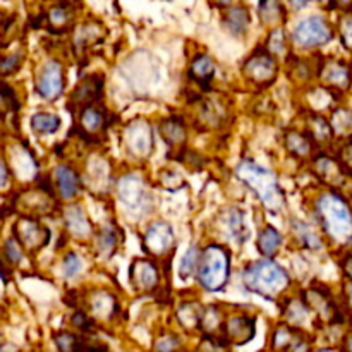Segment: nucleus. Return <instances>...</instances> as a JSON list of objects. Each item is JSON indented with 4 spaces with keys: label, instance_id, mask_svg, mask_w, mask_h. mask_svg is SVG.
<instances>
[{
    "label": "nucleus",
    "instance_id": "1",
    "mask_svg": "<svg viewBox=\"0 0 352 352\" xmlns=\"http://www.w3.org/2000/svg\"><path fill=\"white\" fill-rule=\"evenodd\" d=\"M236 174L251 191L256 192L258 198L270 212L277 213L284 208V192L274 172L251 160H243L236 167Z\"/></svg>",
    "mask_w": 352,
    "mask_h": 352
},
{
    "label": "nucleus",
    "instance_id": "2",
    "mask_svg": "<svg viewBox=\"0 0 352 352\" xmlns=\"http://www.w3.org/2000/svg\"><path fill=\"white\" fill-rule=\"evenodd\" d=\"M244 287L250 292L267 299H275L287 289L289 275L284 268L272 260L254 261L243 272Z\"/></svg>",
    "mask_w": 352,
    "mask_h": 352
},
{
    "label": "nucleus",
    "instance_id": "3",
    "mask_svg": "<svg viewBox=\"0 0 352 352\" xmlns=\"http://www.w3.org/2000/svg\"><path fill=\"white\" fill-rule=\"evenodd\" d=\"M230 253L223 246L210 244L201 253L198 267V280L208 292H219L229 282Z\"/></svg>",
    "mask_w": 352,
    "mask_h": 352
},
{
    "label": "nucleus",
    "instance_id": "4",
    "mask_svg": "<svg viewBox=\"0 0 352 352\" xmlns=\"http://www.w3.org/2000/svg\"><path fill=\"white\" fill-rule=\"evenodd\" d=\"M320 223L325 232L336 241H347L352 237V215L344 199L336 195H325L316 203Z\"/></svg>",
    "mask_w": 352,
    "mask_h": 352
},
{
    "label": "nucleus",
    "instance_id": "5",
    "mask_svg": "<svg viewBox=\"0 0 352 352\" xmlns=\"http://www.w3.org/2000/svg\"><path fill=\"white\" fill-rule=\"evenodd\" d=\"M119 198L127 212L131 213H144L150 210L151 195L148 191L146 184L138 175H126L119 182Z\"/></svg>",
    "mask_w": 352,
    "mask_h": 352
},
{
    "label": "nucleus",
    "instance_id": "6",
    "mask_svg": "<svg viewBox=\"0 0 352 352\" xmlns=\"http://www.w3.org/2000/svg\"><path fill=\"white\" fill-rule=\"evenodd\" d=\"M292 40L305 48L322 47L332 40V30L330 24L322 16L306 17L305 21L298 24V28L292 33Z\"/></svg>",
    "mask_w": 352,
    "mask_h": 352
},
{
    "label": "nucleus",
    "instance_id": "7",
    "mask_svg": "<svg viewBox=\"0 0 352 352\" xmlns=\"http://www.w3.org/2000/svg\"><path fill=\"white\" fill-rule=\"evenodd\" d=\"M14 239L28 251H40L50 241V230L33 219H21L14 226Z\"/></svg>",
    "mask_w": 352,
    "mask_h": 352
},
{
    "label": "nucleus",
    "instance_id": "8",
    "mask_svg": "<svg viewBox=\"0 0 352 352\" xmlns=\"http://www.w3.org/2000/svg\"><path fill=\"white\" fill-rule=\"evenodd\" d=\"M64 67L57 60H48L41 65L36 78V91L45 100H57L65 86Z\"/></svg>",
    "mask_w": 352,
    "mask_h": 352
},
{
    "label": "nucleus",
    "instance_id": "9",
    "mask_svg": "<svg viewBox=\"0 0 352 352\" xmlns=\"http://www.w3.org/2000/svg\"><path fill=\"white\" fill-rule=\"evenodd\" d=\"M175 236L167 222H155L143 237V248L151 256H167L174 251Z\"/></svg>",
    "mask_w": 352,
    "mask_h": 352
},
{
    "label": "nucleus",
    "instance_id": "10",
    "mask_svg": "<svg viewBox=\"0 0 352 352\" xmlns=\"http://www.w3.org/2000/svg\"><path fill=\"white\" fill-rule=\"evenodd\" d=\"M243 72L251 82L267 86L277 76V62H275L274 55H270L268 52H256L244 62Z\"/></svg>",
    "mask_w": 352,
    "mask_h": 352
},
{
    "label": "nucleus",
    "instance_id": "11",
    "mask_svg": "<svg viewBox=\"0 0 352 352\" xmlns=\"http://www.w3.org/2000/svg\"><path fill=\"white\" fill-rule=\"evenodd\" d=\"M124 144L133 157L144 158L151 153L153 138L150 124L144 120H134L124 129Z\"/></svg>",
    "mask_w": 352,
    "mask_h": 352
},
{
    "label": "nucleus",
    "instance_id": "12",
    "mask_svg": "<svg viewBox=\"0 0 352 352\" xmlns=\"http://www.w3.org/2000/svg\"><path fill=\"white\" fill-rule=\"evenodd\" d=\"M102 88H103L102 76L98 74L86 76V78H82L81 81H79V85L76 86L74 91L71 93L69 107L81 112L82 109L93 105V103L100 98V95H102ZM74 110H72V112H74Z\"/></svg>",
    "mask_w": 352,
    "mask_h": 352
},
{
    "label": "nucleus",
    "instance_id": "13",
    "mask_svg": "<svg viewBox=\"0 0 352 352\" xmlns=\"http://www.w3.org/2000/svg\"><path fill=\"white\" fill-rule=\"evenodd\" d=\"M256 333V322L254 318L246 315L230 316L223 325V342L234 344V346H244L251 342Z\"/></svg>",
    "mask_w": 352,
    "mask_h": 352
},
{
    "label": "nucleus",
    "instance_id": "14",
    "mask_svg": "<svg viewBox=\"0 0 352 352\" xmlns=\"http://www.w3.org/2000/svg\"><path fill=\"white\" fill-rule=\"evenodd\" d=\"M129 282L138 292H151L158 287L160 275L150 260H134L129 267Z\"/></svg>",
    "mask_w": 352,
    "mask_h": 352
},
{
    "label": "nucleus",
    "instance_id": "15",
    "mask_svg": "<svg viewBox=\"0 0 352 352\" xmlns=\"http://www.w3.org/2000/svg\"><path fill=\"white\" fill-rule=\"evenodd\" d=\"M107 127H109V117L98 107L89 105L79 112L78 129L79 136H82L85 140H88V138L95 140V138L102 136Z\"/></svg>",
    "mask_w": 352,
    "mask_h": 352
},
{
    "label": "nucleus",
    "instance_id": "16",
    "mask_svg": "<svg viewBox=\"0 0 352 352\" xmlns=\"http://www.w3.org/2000/svg\"><path fill=\"white\" fill-rule=\"evenodd\" d=\"M43 23L52 33H65L74 24V12L71 3H57L47 14L40 16V24Z\"/></svg>",
    "mask_w": 352,
    "mask_h": 352
},
{
    "label": "nucleus",
    "instance_id": "17",
    "mask_svg": "<svg viewBox=\"0 0 352 352\" xmlns=\"http://www.w3.org/2000/svg\"><path fill=\"white\" fill-rule=\"evenodd\" d=\"M88 308L91 316L89 318L95 322V320H100V322H107V320L112 318L117 311V301L110 292L105 291H95L91 292L88 301Z\"/></svg>",
    "mask_w": 352,
    "mask_h": 352
},
{
    "label": "nucleus",
    "instance_id": "18",
    "mask_svg": "<svg viewBox=\"0 0 352 352\" xmlns=\"http://www.w3.org/2000/svg\"><path fill=\"white\" fill-rule=\"evenodd\" d=\"M302 301L308 306L311 311H315L318 315L320 320H330L332 315L336 313V306L332 305V301L329 299V296L322 291V289H306L302 292Z\"/></svg>",
    "mask_w": 352,
    "mask_h": 352
},
{
    "label": "nucleus",
    "instance_id": "19",
    "mask_svg": "<svg viewBox=\"0 0 352 352\" xmlns=\"http://www.w3.org/2000/svg\"><path fill=\"white\" fill-rule=\"evenodd\" d=\"M55 184H57V189L62 198L72 199L78 195L79 188H81V177L69 165H58L55 168Z\"/></svg>",
    "mask_w": 352,
    "mask_h": 352
},
{
    "label": "nucleus",
    "instance_id": "20",
    "mask_svg": "<svg viewBox=\"0 0 352 352\" xmlns=\"http://www.w3.org/2000/svg\"><path fill=\"white\" fill-rule=\"evenodd\" d=\"M223 220H226L227 234H229L230 241H234L236 244L246 243L248 237H250V230L244 222V213L237 208L227 210L223 213Z\"/></svg>",
    "mask_w": 352,
    "mask_h": 352
},
{
    "label": "nucleus",
    "instance_id": "21",
    "mask_svg": "<svg viewBox=\"0 0 352 352\" xmlns=\"http://www.w3.org/2000/svg\"><path fill=\"white\" fill-rule=\"evenodd\" d=\"M223 26L227 28V31L236 36L246 33L248 26H250V12H248L246 7L243 6H229L227 7V12L223 16Z\"/></svg>",
    "mask_w": 352,
    "mask_h": 352
},
{
    "label": "nucleus",
    "instance_id": "22",
    "mask_svg": "<svg viewBox=\"0 0 352 352\" xmlns=\"http://www.w3.org/2000/svg\"><path fill=\"white\" fill-rule=\"evenodd\" d=\"M105 36V31L102 30V26H96L95 23H88L85 26H81L78 30L74 36V48L78 54H82V52L88 50L89 47H93L95 43L103 40Z\"/></svg>",
    "mask_w": 352,
    "mask_h": 352
},
{
    "label": "nucleus",
    "instance_id": "23",
    "mask_svg": "<svg viewBox=\"0 0 352 352\" xmlns=\"http://www.w3.org/2000/svg\"><path fill=\"white\" fill-rule=\"evenodd\" d=\"M213 76H215V64H213L208 55H198V57L192 58L191 67H189V78L192 81L198 82V85L208 86Z\"/></svg>",
    "mask_w": 352,
    "mask_h": 352
},
{
    "label": "nucleus",
    "instance_id": "24",
    "mask_svg": "<svg viewBox=\"0 0 352 352\" xmlns=\"http://www.w3.org/2000/svg\"><path fill=\"white\" fill-rule=\"evenodd\" d=\"M65 227L74 237L85 239V237L91 236V223L79 206H71L65 212Z\"/></svg>",
    "mask_w": 352,
    "mask_h": 352
},
{
    "label": "nucleus",
    "instance_id": "25",
    "mask_svg": "<svg viewBox=\"0 0 352 352\" xmlns=\"http://www.w3.org/2000/svg\"><path fill=\"white\" fill-rule=\"evenodd\" d=\"M160 134L164 138L165 143L168 144L170 148H179L186 143V126L175 117H170V119L164 120L160 124Z\"/></svg>",
    "mask_w": 352,
    "mask_h": 352
},
{
    "label": "nucleus",
    "instance_id": "26",
    "mask_svg": "<svg viewBox=\"0 0 352 352\" xmlns=\"http://www.w3.org/2000/svg\"><path fill=\"white\" fill-rule=\"evenodd\" d=\"M285 148L294 157L306 158L308 155H311L313 141L309 140L306 133H301V131H289L285 134Z\"/></svg>",
    "mask_w": 352,
    "mask_h": 352
},
{
    "label": "nucleus",
    "instance_id": "27",
    "mask_svg": "<svg viewBox=\"0 0 352 352\" xmlns=\"http://www.w3.org/2000/svg\"><path fill=\"white\" fill-rule=\"evenodd\" d=\"M322 79L327 85L342 88V86L349 85L351 81L349 69L340 62H329L325 67H322Z\"/></svg>",
    "mask_w": 352,
    "mask_h": 352
},
{
    "label": "nucleus",
    "instance_id": "28",
    "mask_svg": "<svg viewBox=\"0 0 352 352\" xmlns=\"http://www.w3.org/2000/svg\"><path fill=\"white\" fill-rule=\"evenodd\" d=\"M305 133L308 134V138L313 141V143H322V141L330 140L332 127H330L329 120L323 119V117H320V116H315V113H311V116L306 119Z\"/></svg>",
    "mask_w": 352,
    "mask_h": 352
},
{
    "label": "nucleus",
    "instance_id": "29",
    "mask_svg": "<svg viewBox=\"0 0 352 352\" xmlns=\"http://www.w3.org/2000/svg\"><path fill=\"white\" fill-rule=\"evenodd\" d=\"M282 244V236L278 234L277 229L274 227H265L260 232V237H258V251H260L263 256L270 258L275 256L280 250Z\"/></svg>",
    "mask_w": 352,
    "mask_h": 352
},
{
    "label": "nucleus",
    "instance_id": "30",
    "mask_svg": "<svg viewBox=\"0 0 352 352\" xmlns=\"http://www.w3.org/2000/svg\"><path fill=\"white\" fill-rule=\"evenodd\" d=\"M58 127H60V117L55 116V113L38 112L31 117V129L40 136L57 133Z\"/></svg>",
    "mask_w": 352,
    "mask_h": 352
},
{
    "label": "nucleus",
    "instance_id": "31",
    "mask_svg": "<svg viewBox=\"0 0 352 352\" xmlns=\"http://www.w3.org/2000/svg\"><path fill=\"white\" fill-rule=\"evenodd\" d=\"M203 313H205L203 306L196 305V302H184L177 309V320L184 329H196L201 325Z\"/></svg>",
    "mask_w": 352,
    "mask_h": 352
},
{
    "label": "nucleus",
    "instance_id": "32",
    "mask_svg": "<svg viewBox=\"0 0 352 352\" xmlns=\"http://www.w3.org/2000/svg\"><path fill=\"white\" fill-rule=\"evenodd\" d=\"M309 308L305 305V301H289L285 308V318L291 325H305L308 322Z\"/></svg>",
    "mask_w": 352,
    "mask_h": 352
},
{
    "label": "nucleus",
    "instance_id": "33",
    "mask_svg": "<svg viewBox=\"0 0 352 352\" xmlns=\"http://www.w3.org/2000/svg\"><path fill=\"white\" fill-rule=\"evenodd\" d=\"M199 260H201V253H199L198 248H189L188 253L184 254L181 261V267H179V275L181 278H188L195 274L196 268L199 267Z\"/></svg>",
    "mask_w": 352,
    "mask_h": 352
},
{
    "label": "nucleus",
    "instance_id": "34",
    "mask_svg": "<svg viewBox=\"0 0 352 352\" xmlns=\"http://www.w3.org/2000/svg\"><path fill=\"white\" fill-rule=\"evenodd\" d=\"M17 110V98L14 89L9 85L0 81V116L7 112H16Z\"/></svg>",
    "mask_w": 352,
    "mask_h": 352
},
{
    "label": "nucleus",
    "instance_id": "35",
    "mask_svg": "<svg viewBox=\"0 0 352 352\" xmlns=\"http://www.w3.org/2000/svg\"><path fill=\"white\" fill-rule=\"evenodd\" d=\"M258 10H260L261 21L267 24H274L284 17L282 16L284 12H282V7L278 2H263V3H260Z\"/></svg>",
    "mask_w": 352,
    "mask_h": 352
},
{
    "label": "nucleus",
    "instance_id": "36",
    "mask_svg": "<svg viewBox=\"0 0 352 352\" xmlns=\"http://www.w3.org/2000/svg\"><path fill=\"white\" fill-rule=\"evenodd\" d=\"M294 232L298 234L299 239H301V243L305 244V246L313 248V250H318V248L322 246V243H320L318 236H316V234L313 232V230L309 229V227L306 226V223L294 222Z\"/></svg>",
    "mask_w": 352,
    "mask_h": 352
},
{
    "label": "nucleus",
    "instance_id": "37",
    "mask_svg": "<svg viewBox=\"0 0 352 352\" xmlns=\"http://www.w3.org/2000/svg\"><path fill=\"white\" fill-rule=\"evenodd\" d=\"M21 64H23V54L21 52L0 57V76L14 74V72L19 71Z\"/></svg>",
    "mask_w": 352,
    "mask_h": 352
},
{
    "label": "nucleus",
    "instance_id": "38",
    "mask_svg": "<svg viewBox=\"0 0 352 352\" xmlns=\"http://www.w3.org/2000/svg\"><path fill=\"white\" fill-rule=\"evenodd\" d=\"M96 246H98V250L102 251L103 254L110 256V254L116 251V246H117L116 234L109 229H105L103 232H100L98 236H96Z\"/></svg>",
    "mask_w": 352,
    "mask_h": 352
},
{
    "label": "nucleus",
    "instance_id": "39",
    "mask_svg": "<svg viewBox=\"0 0 352 352\" xmlns=\"http://www.w3.org/2000/svg\"><path fill=\"white\" fill-rule=\"evenodd\" d=\"M294 342V333L289 327H278L274 333V347L275 349H287Z\"/></svg>",
    "mask_w": 352,
    "mask_h": 352
},
{
    "label": "nucleus",
    "instance_id": "40",
    "mask_svg": "<svg viewBox=\"0 0 352 352\" xmlns=\"http://www.w3.org/2000/svg\"><path fill=\"white\" fill-rule=\"evenodd\" d=\"M285 50V34L280 28L274 30L268 38V54L270 55H280Z\"/></svg>",
    "mask_w": 352,
    "mask_h": 352
},
{
    "label": "nucleus",
    "instance_id": "41",
    "mask_svg": "<svg viewBox=\"0 0 352 352\" xmlns=\"http://www.w3.org/2000/svg\"><path fill=\"white\" fill-rule=\"evenodd\" d=\"M55 342H57V347L60 352H74L76 347H78V339H76L72 333L62 332L55 336Z\"/></svg>",
    "mask_w": 352,
    "mask_h": 352
},
{
    "label": "nucleus",
    "instance_id": "42",
    "mask_svg": "<svg viewBox=\"0 0 352 352\" xmlns=\"http://www.w3.org/2000/svg\"><path fill=\"white\" fill-rule=\"evenodd\" d=\"M14 19H16V17H14V14L0 10V48L6 47L7 45V34H9L10 28H12Z\"/></svg>",
    "mask_w": 352,
    "mask_h": 352
},
{
    "label": "nucleus",
    "instance_id": "43",
    "mask_svg": "<svg viewBox=\"0 0 352 352\" xmlns=\"http://www.w3.org/2000/svg\"><path fill=\"white\" fill-rule=\"evenodd\" d=\"M81 258L76 253H69L64 260V275L67 278H72L79 270H81Z\"/></svg>",
    "mask_w": 352,
    "mask_h": 352
},
{
    "label": "nucleus",
    "instance_id": "44",
    "mask_svg": "<svg viewBox=\"0 0 352 352\" xmlns=\"http://www.w3.org/2000/svg\"><path fill=\"white\" fill-rule=\"evenodd\" d=\"M6 256L10 263H17L21 260V246L16 239H9L6 244Z\"/></svg>",
    "mask_w": 352,
    "mask_h": 352
},
{
    "label": "nucleus",
    "instance_id": "45",
    "mask_svg": "<svg viewBox=\"0 0 352 352\" xmlns=\"http://www.w3.org/2000/svg\"><path fill=\"white\" fill-rule=\"evenodd\" d=\"M179 346V340L175 337H164L160 342L157 344V349L160 352H172Z\"/></svg>",
    "mask_w": 352,
    "mask_h": 352
},
{
    "label": "nucleus",
    "instance_id": "46",
    "mask_svg": "<svg viewBox=\"0 0 352 352\" xmlns=\"http://www.w3.org/2000/svg\"><path fill=\"white\" fill-rule=\"evenodd\" d=\"M74 352H109V349H107L105 346H102V344H86V342H79Z\"/></svg>",
    "mask_w": 352,
    "mask_h": 352
},
{
    "label": "nucleus",
    "instance_id": "47",
    "mask_svg": "<svg viewBox=\"0 0 352 352\" xmlns=\"http://www.w3.org/2000/svg\"><path fill=\"white\" fill-rule=\"evenodd\" d=\"M340 31H342L344 41H346L347 45L352 43V17H346V19H344Z\"/></svg>",
    "mask_w": 352,
    "mask_h": 352
},
{
    "label": "nucleus",
    "instance_id": "48",
    "mask_svg": "<svg viewBox=\"0 0 352 352\" xmlns=\"http://www.w3.org/2000/svg\"><path fill=\"white\" fill-rule=\"evenodd\" d=\"M7 182H9V170H7L6 164L0 158V188H6Z\"/></svg>",
    "mask_w": 352,
    "mask_h": 352
},
{
    "label": "nucleus",
    "instance_id": "49",
    "mask_svg": "<svg viewBox=\"0 0 352 352\" xmlns=\"http://www.w3.org/2000/svg\"><path fill=\"white\" fill-rule=\"evenodd\" d=\"M344 270H346V274L352 278V258L346 260V263H344Z\"/></svg>",
    "mask_w": 352,
    "mask_h": 352
},
{
    "label": "nucleus",
    "instance_id": "50",
    "mask_svg": "<svg viewBox=\"0 0 352 352\" xmlns=\"http://www.w3.org/2000/svg\"><path fill=\"white\" fill-rule=\"evenodd\" d=\"M347 352H352V339L347 342Z\"/></svg>",
    "mask_w": 352,
    "mask_h": 352
},
{
    "label": "nucleus",
    "instance_id": "51",
    "mask_svg": "<svg viewBox=\"0 0 352 352\" xmlns=\"http://www.w3.org/2000/svg\"><path fill=\"white\" fill-rule=\"evenodd\" d=\"M315 352H333L332 349H318V351H315Z\"/></svg>",
    "mask_w": 352,
    "mask_h": 352
}]
</instances>
